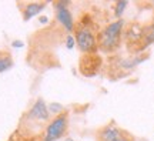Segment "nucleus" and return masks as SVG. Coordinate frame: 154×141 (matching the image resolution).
<instances>
[{"label":"nucleus","instance_id":"0eeeda50","mask_svg":"<svg viewBox=\"0 0 154 141\" xmlns=\"http://www.w3.org/2000/svg\"><path fill=\"white\" fill-rule=\"evenodd\" d=\"M54 10H56V20H57V23L69 34H72L74 32V29H76V22H74V17H73L70 9H54Z\"/></svg>","mask_w":154,"mask_h":141},{"label":"nucleus","instance_id":"ddd939ff","mask_svg":"<svg viewBox=\"0 0 154 141\" xmlns=\"http://www.w3.org/2000/svg\"><path fill=\"white\" fill-rule=\"evenodd\" d=\"M64 46H66L67 50H73L76 47V38H74L73 34H67L64 37Z\"/></svg>","mask_w":154,"mask_h":141},{"label":"nucleus","instance_id":"7ed1b4c3","mask_svg":"<svg viewBox=\"0 0 154 141\" xmlns=\"http://www.w3.org/2000/svg\"><path fill=\"white\" fill-rule=\"evenodd\" d=\"M69 130V114L61 113L50 120L43 133V141H57Z\"/></svg>","mask_w":154,"mask_h":141},{"label":"nucleus","instance_id":"dca6fc26","mask_svg":"<svg viewBox=\"0 0 154 141\" xmlns=\"http://www.w3.org/2000/svg\"><path fill=\"white\" fill-rule=\"evenodd\" d=\"M38 22L42 23V24H46V23L49 22V17L47 16H40L38 17Z\"/></svg>","mask_w":154,"mask_h":141},{"label":"nucleus","instance_id":"f257e3e1","mask_svg":"<svg viewBox=\"0 0 154 141\" xmlns=\"http://www.w3.org/2000/svg\"><path fill=\"white\" fill-rule=\"evenodd\" d=\"M126 22L123 19H117L114 22L106 24L104 27L97 33V46L99 50L107 54H113L116 50H119L124 32Z\"/></svg>","mask_w":154,"mask_h":141},{"label":"nucleus","instance_id":"423d86ee","mask_svg":"<svg viewBox=\"0 0 154 141\" xmlns=\"http://www.w3.org/2000/svg\"><path fill=\"white\" fill-rule=\"evenodd\" d=\"M123 136H124V131L111 123L101 127L97 131V141H119Z\"/></svg>","mask_w":154,"mask_h":141},{"label":"nucleus","instance_id":"9d476101","mask_svg":"<svg viewBox=\"0 0 154 141\" xmlns=\"http://www.w3.org/2000/svg\"><path fill=\"white\" fill-rule=\"evenodd\" d=\"M13 64H14V61H13L10 53L6 50H0V73L9 71L13 67Z\"/></svg>","mask_w":154,"mask_h":141},{"label":"nucleus","instance_id":"4468645a","mask_svg":"<svg viewBox=\"0 0 154 141\" xmlns=\"http://www.w3.org/2000/svg\"><path fill=\"white\" fill-rule=\"evenodd\" d=\"M53 6H54V9H69L70 2H69V0H59V2H56Z\"/></svg>","mask_w":154,"mask_h":141},{"label":"nucleus","instance_id":"f3484780","mask_svg":"<svg viewBox=\"0 0 154 141\" xmlns=\"http://www.w3.org/2000/svg\"><path fill=\"white\" fill-rule=\"evenodd\" d=\"M119 141H131V140H130V137H128V136L126 134V133H124V136L121 137V138H120Z\"/></svg>","mask_w":154,"mask_h":141},{"label":"nucleus","instance_id":"39448f33","mask_svg":"<svg viewBox=\"0 0 154 141\" xmlns=\"http://www.w3.org/2000/svg\"><path fill=\"white\" fill-rule=\"evenodd\" d=\"M27 118L37 123H49L51 120V115L47 110V103L43 98H37L33 103V106L27 111Z\"/></svg>","mask_w":154,"mask_h":141},{"label":"nucleus","instance_id":"f8f14e48","mask_svg":"<svg viewBox=\"0 0 154 141\" xmlns=\"http://www.w3.org/2000/svg\"><path fill=\"white\" fill-rule=\"evenodd\" d=\"M47 110H49L50 115H51V118H53L56 115L64 113V106L60 103H49L47 104Z\"/></svg>","mask_w":154,"mask_h":141},{"label":"nucleus","instance_id":"6e6552de","mask_svg":"<svg viewBox=\"0 0 154 141\" xmlns=\"http://www.w3.org/2000/svg\"><path fill=\"white\" fill-rule=\"evenodd\" d=\"M20 6H22L23 20L29 22V20H32L37 14H40L46 9L47 3L46 2H32V3H24V5H20Z\"/></svg>","mask_w":154,"mask_h":141},{"label":"nucleus","instance_id":"2eb2a0df","mask_svg":"<svg viewBox=\"0 0 154 141\" xmlns=\"http://www.w3.org/2000/svg\"><path fill=\"white\" fill-rule=\"evenodd\" d=\"M11 46H13L14 49H22L23 46H24V43H23L22 40H13V41H11Z\"/></svg>","mask_w":154,"mask_h":141},{"label":"nucleus","instance_id":"9b49d317","mask_svg":"<svg viewBox=\"0 0 154 141\" xmlns=\"http://www.w3.org/2000/svg\"><path fill=\"white\" fill-rule=\"evenodd\" d=\"M127 6H128V2L127 0H119V2H116L114 6H113V11H114V16L117 19H121L123 14H124V11H126Z\"/></svg>","mask_w":154,"mask_h":141},{"label":"nucleus","instance_id":"a211bd4d","mask_svg":"<svg viewBox=\"0 0 154 141\" xmlns=\"http://www.w3.org/2000/svg\"><path fill=\"white\" fill-rule=\"evenodd\" d=\"M64 141H76V140H73L72 137H66V138H64Z\"/></svg>","mask_w":154,"mask_h":141},{"label":"nucleus","instance_id":"20e7f679","mask_svg":"<svg viewBox=\"0 0 154 141\" xmlns=\"http://www.w3.org/2000/svg\"><path fill=\"white\" fill-rule=\"evenodd\" d=\"M80 73L84 77H94L101 69V59L100 56L96 54H83L80 60Z\"/></svg>","mask_w":154,"mask_h":141},{"label":"nucleus","instance_id":"1a4fd4ad","mask_svg":"<svg viewBox=\"0 0 154 141\" xmlns=\"http://www.w3.org/2000/svg\"><path fill=\"white\" fill-rule=\"evenodd\" d=\"M147 59L144 54L140 56H131V57H124V59H119L116 63V69L121 71H130L134 70L138 64H141L144 60Z\"/></svg>","mask_w":154,"mask_h":141},{"label":"nucleus","instance_id":"f03ea898","mask_svg":"<svg viewBox=\"0 0 154 141\" xmlns=\"http://www.w3.org/2000/svg\"><path fill=\"white\" fill-rule=\"evenodd\" d=\"M76 46L82 54H96L99 51L97 33L90 23H79L74 29Z\"/></svg>","mask_w":154,"mask_h":141}]
</instances>
